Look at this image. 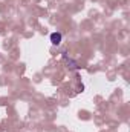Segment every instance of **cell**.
Returning <instances> with one entry per match:
<instances>
[{
    "label": "cell",
    "mask_w": 130,
    "mask_h": 132,
    "mask_svg": "<svg viewBox=\"0 0 130 132\" xmlns=\"http://www.w3.org/2000/svg\"><path fill=\"white\" fill-rule=\"evenodd\" d=\"M63 40V34L61 32H52L51 34V43L52 45H60Z\"/></svg>",
    "instance_id": "cell-1"
}]
</instances>
